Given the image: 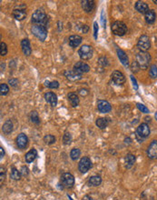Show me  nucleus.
<instances>
[{
	"instance_id": "nucleus-45",
	"label": "nucleus",
	"mask_w": 157,
	"mask_h": 200,
	"mask_svg": "<svg viewBox=\"0 0 157 200\" xmlns=\"http://www.w3.org/2000/svg\"><path fill=\"white\" fill-rule=\"evenodd\" d=\"M0 174H1L0 180H1V182H3V180L5 179V177H6V175H5V170L3 169V168H1V172H0Z\"/></svg>"
},
{
	"instance_id": "nucleus-36",
	"label": "nucleus",
	"mask_w": 157,
	"mask_h": 200,
	"mask_svg": "<svg viewBox=\"0 0 157 200\" xmlns=\"http://www.w3.org/2000/svg\"><path fill=\"white\" fill-rule=\"evenodd\" d=\"M72 141V137H71V134L68 132H65L64 135L63 136V142L64 145H70Z\"/></svg>"
},
{
	"instance_id": "nucleus-17",
	"label": "nucleus",
	"mask_w": 157,
	"mask_h": 200,
	"mask_svg": "<svg viewBox=\"0 0 157 200\" xmlns=\"http://www.w3.org/2000/svg\"><path fill=\"white\" fill-rule=\"evenodd\" d=\"M45 99L48 104H50L52 106H55L57 105V95L53 92L45 93Z\"/></svg>"
},
{
	"instance_id": "nucleus-15",
	"label": "nucleus",
	"mask_w": 157,
	"mask_h": 200,
	"mask_svg": "<svg viewBox=\"0 0 157 200\" xmlns=\"http://www.w3.org/2000/svg\"><path fill=\"white\" fill-rule=\"evenodd\" d=\"M74 69L75 71H77L78 73L83 74V73H87V72H89L90 66H89L87 64L80 61V62H76V64H74Z\"/></svg>"
},
{
	"instance_id": "nucleus-30",
	"label": "nucleus",
	"mask_w": 157,
	"mask_h": 200,
	"mask_svg": "<svg viewBox=\"0 0 157 200\" xmlns=\"http://www.w3.org/2000/svg\"><path fill=\"white\" fill-rule=\"evenodd\" d=\"M21 173L20 171H18L17 169L16 168H13L11 169V173H10V178L14 180H19L20 178H21Z\"/></svg>"
},
{
	"instance_id": "nucleus-31",
	"label": "nucleus",
	"mask_w": 157,
	"mask_h": 200,
	"mask_svg": "<svg viewBox=\"0 0 157 200\" xmlns=\"http://www.w3.org/2000/svg\"><path fill=\"white\" fill-rule=\"evenodd\" d=\"M30 120L34 124L36 125H38L40 123V118H39V116H38V113L36 111H32L30 113Z\"/></svg>"
},
{
	"instance_id": "nucleus-29",
	"label": "nucleus",
	"mask_w": 157,
	"mask_h": 200,
	"mask_svg": "<svg viewBox=\"0 0 157 200\" xmlns=\"http://www.w3.org/2000/svg\"><path fill=\"white\" fill-rule=\"evenodd\" d=\"M136 162V157L132 154H128L126 157V164L127 168H131Z\"/></svg>"
},
{
	"instance_id": "nucleus-47",
	"label": "nucleus",
	"mask_w": 157,
	"mask_h": 200,
	"mask_svg": "<svg viewBox=\"0 0 157 200\" xmlns=\"http://www.w3.org/2000/svg\"><path fill=\"white\" fill-rule=\"evenodd\" d=\"M89 30V27H88V26H86V25H84L83 27H82V31L84 32V33H87Z\"/></svg>"
},
{
	"instance_id": "nucleus-11",
	"label": "nucleus",
	"mask_w": 157,
	"mask_h": 200,
	"mask_svg": "<svg viewBox=\"0 0 157 200\" xmlns=\"http://www.w3.org/2000/svg\"><path fill=\"white\" fill-rule=\"evenodd\" d=\"M64 76L68 79V80H70V81H77V80H80L81 78H82V74H80V73H78L77 71H75L74 69H72V70H65L64 71Z\"/></svg>"
},
{
	"instance_id": "nucleus-32",
	"label": "nucleus",
	"mask_w": 157,
	"mask_h": 200,
	"mask_svg": "<svg viewBox=\"0 0 157 200\" xmlns=\"http://www.w3.org/2000/svg\"><path fill=\"white\" fill-rule=\"evenodd\" d=\"M80 155H81V152L78 148H73L70 152V157L73 160H77L80 158Z\"/></svg>"
},
{
	"instance_id": "nucleus-41",
	"label": "nucleus",
	"mask_w": 157,
	"mask_h": 200,
	"mask_svg": "<svg viewBox=\"0 0 157 200\" xmlns=\"http://www.w3.org/2000/svg\"><path fill=\"white\" fill-rule=\"evenodd\" d=\"M131 69H132V71H133V72H135V73H137V72L139 71L140 66H138V64H137L136 61H134L133 63L131 64Z\"/></svg>"
},
{
	"instance_id": "nucleus-27",
	"label": "nucleus",
	"mask_w": 157,
	"mask_h": 200,
	"mask_svg": "<svg viewBox=\"0 0 157 200\" xmlns=\"http://www.w3.org/2000/svg\"><path fill=\"white\" fill-rule=\"evenodd\" d=\"M88 183H89L91 186H93V187H98V186H100L101 183H102V178H101V177H99V176H93V177H91V178H89Z\"/></svg>"
},
{
	"instance_id": "nucleus-7",
	"label": "nucleus",
	"mask_w": 157,
	"mask_h": 200,
	"mask_svg": "<svg viewBox=\"0 0 157 200\" xmlns=\"http://www.w3.org/2000/svg\"><path fill=\"white\" fill-rule=\"evenodd\" d=\"M137 46L141 51L146 52L147 50L151 47V42H150V38L145 36L143 35L142 37H140L138 43H137Z\"/></svg>"
},
{
	"instance_id": "nucleus-39",
	"label": "nucleus",
	"mask_w": 157,
	"mask_h": 200,
	"mask_svg": "<svg viewBox=\"0 0 157 200\" xmlns=\"http://www.w3.org/2000/svg\"><path fill=\"white\" fill-rule=\"evenodd\" d=\"M137 105V108L140 110V111H142V113H145V114H148V113H150V111H149V109L147 108L146 106L145 105H143V104H140V103H137L136 104Z\"/></svg>"
},
{
	"instance_id": "nucleus-2",
	"label": "nucleus",
	"mask_w": 157,
	"mask_h": 200,
	"mask_svg": "<svg viewBox=\"0 0 157 200\" xmlns=\"http://www.w3.org/2000/svg\"><path fill=\"white\" fill-rule=\"evenodd\" d=\"M150 61H151V56L149 53L144 52V51H140L139 53H137L136 62L140 66V68H142V69L147 68L150 64Z\"/></svg>"
},
{
	"instance_id": "nucleus-51",
	"label": "nucleus",
	"mask_w": 157,
	"mask_h": 200,
	"mask_svg": "<svg viewBox=\"0 0 157 200\" xmlns=\"http://www.w3.org/2000/svg\"><path fill=\"white\" fill-rule=\"evenodd\" d=\"M154 3H155V4H157V0H154Z\"/></svg>"
},
{
	"instance_id": "nucleus-8",
	"label": "nucleus",
	"mask_w": 157,
	"mask_h": 200,
	"mask_svg": "<svg viewBox=\"0 0 157 200\" xmlns=\"http://www.w3.org/2000/svg\"><path fill=\"white\" fill-rule=\"evenodd\" d=\"M61 183L64 187L71 188L74 185V178L72 174L70 173H64L63 175L61 176Z\"/></svg>"
},
{
	"instance_id": "nucleus-49",
	"label": "nucleus",
	"mask_w": 157,
	"mask_h": 200,
	"mask_svg": "<svg viewBox=\"0 0 157 200\" xmlns=\"http://www.w3.org/2000/svg\"><path fill=\"white\" fill-rule=\"evenodd\" d=\"M4 155H5V151H4V148L1 147V148H0V156H1L0 158H3V157H4Z\"/></svg>"
},
{
	"instance_id": "nucleus-12",
	"label": "nucleus",
	"mask_w": 157,
	"mask_h": 200,
	"mask_svg": "<svg viewBox=\"0 0 157 200\" xmlns=\"http://www.w3.org/2000/svg\"><path fill=\"white\" fill-rule=\"evenodd\" d=\"M97 108L101 113H108L112 110V106L109 102L105 100H98L97 101Z\"/></svg>"
},
{
	"instance_id": "nucleus-46",
	"label": "nucleus",
	"mask_w": 157,
	"mask_h": 200,
	"mask_svg": "<svg viewBox=\"0 0 157 200\" xmlns=\"http://www.w3.org/2000/svg\"><path fill=\"white\" fill-rule=\"evenodd\" d=\"M131 79H132V81H133V83H134V86H135L136 90H137V89H138V85H137V82H136V78L134 77V76H131Z\"/></svg>"
},
{
	"instance_id": "nucleus-3",
	"label": "nucleus",
	"mask_w": 157,
	"mask_h": 200,
	"mask_svg": "<svg viewBox=\"0 0 157 200\" xmlns=\"http://www.w3.org/2000/svg\"><path fill=\"white\" fill-rule=\"evenodd\" d=\"M31 31L33 35L41 41H45L47 37V28L41 25H33Z\"/></svg>"
},
{
	"instance_id": "nucleus-35",
	"label": "nucleus",
	"mask_w": 157,
	"mask_h": 200,
	"mask_svg": "<svg viewBox=\"0 0 157 200\" xmlns=\"http://www.w3.org/2000/svg\"><path fill=\"white\" fill-rule=\"evenodd\" d=\"M149 75L152 78H156L157 77V66L155 65H152L149 70Z\"/></svg>"
},
{
	"instance_id": "nucleus-26",
	"label": "nucleus",
	"mask_w": 157,
	"mask_h": 200,
	"mask_svg": "<svg viewBox=\"0 0 157 200\" xmlns=\"http://www.w3.org/2000/svg\"><path fill=\"white\" fill-rule=\"evenodd\" d=\"M108 123H109V120L107 118H105V117H100V118H97L96 119V126H98L100 129H105L108 126Z\"/></svg>"
},
{
	"instance_id": "nucleus-38",
	"label": "nucleus",
	"mask_w": 157,
	"mask_h": 200,
	"mask_svg": "<svg viewBox=\"0 0 157 200\" xmlns=\"http://www.w3.org/2000/svg\"><path fill=\"white\" fill-rule=\"evenodd\" d=\"M45 85L48 86L49 88H58L59 86V82L58 81H52V82H49V81H45Z\"/></svg>"
},
{
	"instance_id": "nucleus-52",
	"label": "nucleus",
	"mask_w": 157,
	"mask_h": 200,
	"mask_svg": "<svg viewBox=\"0 0 157 200\" xmlns=\"http://www.w3.org/2000/svg\"><path fill=\"white\" fill-rule=\"evenodd\" d=\"M155 118H156V120H157V112L155 113Z\"/></svg>"
},
{
	"instance_id": "nucleus-23",
	"label": "nucleus",
	"mask_w": 157,
	"mask_h": 200,
	"mask_svg": "<svg viewBox=\"0 0 157 200\" xmlns=\"http://www.w3.org/2000/svg\"><path fill=\"white\" fill-rule=\"evenodd\" d=\"M145 18L146 23H148V24H153V23H155V19H156V14H155V12L154 10L149 9L145 14Z\"/></svg>"
},
{
	"instance_id": "nucleus-33",
	"label": "nucleus",
	"mask_w": 157,
	"mask_h": 200,
	"mask_svg": "<svg viewBox=\"0 0 157 200\" xmlns=\"http://www.w3.org/2000/svg\"><path fill=\"white\" fill-rule=\"evenodd\" d=\"M8 92H9V87H8L7 85L4 84V83L0 84V95L2 96L6 95L8 94Z\"/></svg>"
},
{
	"instance_id": "nucleus-25",
	"label": "nucleus",
	"mask_w": 157,
	"mask_h": 200,
	"mask_svg": "<svg viewBox=\"0 0 157 200\" xmlns=\"http://www.w3.org/2000/svg\"><path fill=\"white\" fill-rule=\"evenodd\" d=\"M68 100L73 107H75L79 105V97L75 93H69L68 94Z\"/></svg>"
},
{
	"instance_id": "nucleus-24",
	"label": "nucleus",
	"mask_w": 157,
	"mask_h": 200,
	"mask_svg": "<svg viewBox=\"0 0 157 200\" xmlns=\"http://www.w3.org/2000/svg\"><path fill=\"white\" fill-rule=\"evenodd\" d=\"M36 157H37V151H36V149L33 148L26 154V157H25L26 162V163H32L36 158Z\"/></svg>"
},
{
	"instance_id": "nucleus-44",
	"label": "nucleus",
	"mask_w": 157,
	"mask_h": 200,
	"mask_svg": "<svg viewBox=\"0 0 157 200\" xmlns=\"http://www.w3.org/2000/svg\"><path fill=\"white\" fill-rule=\"evenodd\" d=\"M94 38L96 39V38H97V31H98V26H97V23H96V22H94Z\"/></svg>"
},
{
	"instance_id": "nucleus-19",
	"label": "nucleus",
	"mask_w": 157,
	"mask_h": 200,
	"mask_svg": "<svg viewBox=\"0 0 157 200\" xmlns=\"http://www.w3.org/2000/svg\"><path fill=\"white\" fill-rule=\"evenodd\" d=\"M13 17L17 19V20H18V21H22V20H24L25 18H26V12L25 9H22V8H16V9H14L13 10Z\"/></svg>"
},
{
	"instance_id": "nucleus-9",
	"label": "nucleus",
	"mask_w": 157,
	"mask_h": 200,
	"mask_svg": "<svg viewBox=\"0 0 157 200\" xmlns=\"http://www.w3.org/2000/svg\"><path fill=\"white\" fill-rule=\"evenodd\" d=\"M136 135L137 137H141L142 138L147 137L150 135V128L146 123H142L139 125L136 129Z\"/></svg>"
},
{
	"instance_id": "nucleus-18",
	"label": "nucleus",
	"mask_w": 157,
	"mask_h": 200,
	"mask_svg": "<svg viewBox=\"0 0 157 200\" xmlns=\"http://www.w3.org/2000/svg\"><path fill=\"white\" fill-rule=\"evenodd\" d=\"M21 47L23 53L26 56H30L32 53L31 46H30V41L27 38H25L21 41Z\"/></svg>"
},
{
	"instance_id": "nucleus-34",
	"label": "nucleus",
	"mask_w": 157,
	"mask_h": 200,
	"mask_svg": "<svg viewBox=\"0 0 157 200\" xmlns=\"http://www.w3.org/2000/svg\"><path fill=\"white\" fill-rule=\"evenodd\" d=\"M44 141L47 145H52L55 142V137H54L53 135H46V136L44 137Z\"/></svg>"
},
{
	"instance_id": "nucleus-43",
	"label": "nucleus",
	"mask_w": 157,
	"mask_h": 200,
	"mask_svg": "<svg viewBox=\"0 0 157 200\" xmlns=\"http://www.w3.org/2000/svg\"><path fill=\"white\" fill-rule=\"evenodd\" d=\"M8 83H9L10 85L16 87V86L18 85V80H17V79H9V80H8Z\"/></svg>"
},
{
	"instance_id": "nucleus-1",
	"label": "nucleus",
	"mask_w": 157,
	"mask_h": 200,
	"mask_svg": "<svg viewBox=\"0 0 157 200\" xmlns=\"http://www.w3.org/2000/svg\"><path fill=\"white\" fill-rule=\"evenodd\" d=\"M32 22L34 23V25H41L46 27V25L48 23V17L43 10L37 9L32 15Z\"/></svg>"
},
{
	"instance_id": "nucleus-40",
	"label": "nucleus",
	"mask_w": 157,
	"mask_h": 200,
	"mask_svg": "<svg viewBox=\"0 0 157 200\" xmlns=\"http://www.w3.org/2000/svg\"><path fill=\"white\" fill-rule=\"evenodd\" d=\"M20 173H21V176L22 177H26L28 174H29V169L27 167H26V166H23L20 169Z\"/></svg>"
},
{
	"instance_id": "nucleus-28",
	"label": "nucleus",
	"mask_w": 157,
	"mask_h": 200,
	"mask_svg": "<svg viewBox=\"0 0 157 200\" xmlns=\"http://www.w3.org/2000/svg\"><path fill=\"white\" fill-rule=\"evenodd\" d=\"M2 130H3V132H4L5 134H7V135L10 134L11 132L13 131V124H12L11 120H7V121L3 125V126H2Z\"/></svg>"
},
{
	"instance_id": "nucleus-48",
	"label": "nucleus",
	"mask_w": 157,
	"mask_h": 200,
	"mask_svg": "<svg viewBox=\"0 0 157 200\" xmlns=\"http://www.w3.org/2000/svg\"><path fill=\"white\" fill-rule=\"evenodd\" d=\"M101 20H102V24H103V27L105 28V16H104V12H102V18H101Z\"/></svg>"
},
{
	"instance_id": "nucleus-10",
	"label": "nucleus",
	"mask_w": 157,
	"mask_h": 200,
	"mask_svg": "<svg viewBox=\"0 0 157 200\" xmlns=\"http://www.w3.org/2000/svg\"><path fill=\"white\" fill-rule=\"evenodd\" d=\"M111 78L115 82V84L118 85L125 84V82H126V76H125V75L123 74L122 72H120V71H117V70H115V71H114L112 73Z\"/></svg>"
},
{
	"instance_id": "nucleus-20",
	"label": "nucleus",
	"mask_w": 157,
	"mask_h": 200,
	"mask_svg": "<svg viewBox=\"0 0 157 200\" xmlns=\"http://www.w3.org/2000/svg\"><path fill=\"white\" fill-rule=\"evenodd\" d=\"M82 4V7L85 12L89 13V12H92L94 10V7H95V3H94V0H84L81 2Z\"/></svg>"
},
{
	"instance_id": "nucleus-16",
	"label": "nucleus",
	"mask_w": 157,
	"mask_h": 200,
	"mask_svg": "<svg viewBox=\"0 0 157 200\" xmlns=\"http://www.w3.org/2000/svg\"><path fill=\"white\" fill-rule=\"evenodd\" d=\"M82 37H80L79 35H73L71 37H69V39H68V43H69V46L73 48L77 47L81 43H82Z\"/></svg>"
},
{
	"instance_id": "nucleus-50",
	"label": "nucleus",
	"mask_w": 157,
	"mask_h": 200,
	"mask_svg": "<svg viewBox=\"0 0 157 200\" xmlns=\"http://www.w3.org/2000/svg\"><path fill=\"white\" fill-rule=\"evenodd\" d=\"M82 200H94V199H93L91 197H89V196H87V195H86V196H84V197H83Z\"/></svg>"
},
{
	"instance_id": "nucleus-21",
	"label": "nucleus",
	"mask_w": 157,
	"mask_h": 200,
	"mask_svg": "<svg viewBox=\"0 0 157 200\" xmlns=\"http://www.w3.org/2000/svg\"><path fill=\"white\" fill-rule=\"evenodd\" d=\"M135 7L139 13H142V14H145L147 11L149 10L148 5L145 2H143V1H137L135 5Z\"/></svg>"
},
{
	"instance_id": "nucleus-14",
	"label": "nucleus",
	"mask_w": 157,
	"mask_h": 200,
	"mask_svg": "<svg viewBox=\"0 0 157 200\" xmlns=\"http://www.w3.org/2000/svg\"><path fill=\"white\" fill-rule=\"evenodd\" d=\"M28 144V137H26V135H25L24 133H21L18 135V137H17V145L20 149H25L27 147Z\"/></svg>"
},
{
	"instance_id": "nucleus-13",
	"label": "nucleus",
	"mask_w": 157,
	"mask_h": 200,
	"mask_svg": "<svg viewBox=\"0 0 157 200\" xmlns=\"http://www.w3.org/2000/svg\"><path fill=\"white\" fill-rule=\"evenodd\" d=\"M147 156L148 158H151V159H156L157 158V141L156 140H154L149 148L147 149Z\"/></svg>"
},
{
	"instance_id": "nucleus-5",
	"label": "nucleus",
	"mask_w": 157,
	"mask_h": 200,
	"mask_svg": "<svg viewBox=\"0 0 157 200\" xmlns=\"http://www.w3.org/2000/svg\"><path fill=\"white\" fill-rule=\"evenodd\" d=\"M93 53H94L93 47L91 46H88V45L82 46L78 50V55H79L80 58L83 59V60L90 59L93 56Z\"/></svg>"
},
{
	"instance_id": "nucleus-22",
	"label": "nucleus",
	"mask_w": 157,
	"mask_h": 200,
	"mask_svg": "<svg viewBox=\"0 0 157 200\" xmlns=\"http://www.w3.org/2000/svg\"><path fill=\"white\" fill-rule=\"evenodd\" d=\"M117 55H118V57H119V59H120V61L122 62V64L127 67V66H129V59H128V56H127V55H126V53L124 51V50H122V49H117Z\"/></svg>"
},
{
	"instance_id": "nucleus-37",
	"label": "nucleus",
	"mask_w": 157,
	"mask_h": 200,
	"mask_svg": "<svg viewBox=\"0 0 157 200\" xmlns=\"http://www.w3.org/2000/svg\"><path fill=\"white\" fill-rule=\"evenodd\" d=\"M0 54L2 56H6L7 54V46L6 43L1 42V44H0Z\"/></svg>"
},
{
	"instance_id": "nucleus-42",
	"label": "nucleus",
	"mask_w": 157,
	"mask_h": 200,
	"mask_svg": "<svg viewBox=\"0 0 157 200\" xmlns=\"http://www.w3.org/2000/svg\"><path fill=\"white\" fill-rule=\"evenodd\" d=\"M107 62H108V61H107L106 57H105V56L100 57V58H99V60H98V64H99V65H101L102 66H107V65H108Z\"/></svg>"
},
{
	"instance_id": "nucleus-6",
	"label": "nucleus",
	"mask_w": 157,
	"mask_h": 200,
	"mask_svg": "<svg viewBox=\"0 0 157 200\" xmlns=\"http://www.w3.org/2000/svg\"><path fill=\"white\" fill-rule=\"evenodd\" d=\"M92 168V162L91 159L87 157H84L80 159L79 163H78V169L81 173H86L87 171H89V169Z\"/></svg>"
},
{
	"instance_id": "nucleus-4",
	"label": "nucleus",
	"mask_w": 157,
	"mask_h": 200,
	"mask_svg": "<svg viewBox=\"0 0 157 200\" xmlns=\"http://www.w3.org/2000/svg\"><path fill=\"white\" fill-rule=\"evenodd\" d=\"M112 31L115 34V36H119L122 37L124 35H126L127 32V27L126 25L122 21H115L112 24Z\"/></svg>"
}]
</instances>
